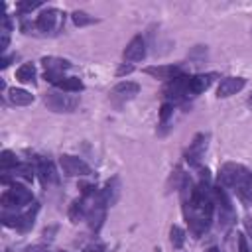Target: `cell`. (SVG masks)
I'll list each match as a JSON object with an SVG mask.
<instances>
[{"label": "cell", "instance_id": "obj_5", "mask_svg": "<svg viewBox=\"0 0 252 252\" xmlns=\"http://www.w3.org/2000/svg\"><path fill=\"white\" fill-rule=\"evenodd\" d=\"M213 201H215V207H217V213H219L220 226H230L236 220V213H234V207H232V203H230L222 185H217L213 189Z\"/></svg>", "mask_w": 252, "mask_h": 252}, {"label": "cell", "instance_id": "obj_28", "mask_svg": "<svg viewBox=\"0 0 252 252\" xmlns=\"http://www.w3.org/2000/svg\"><path fill=\"white\" fill-rule=\"evenodd\" d=\"M238 252H252V250H250V246H248V240H246V236H244V234H240V236H238Z\"/></svg>", "mask_w": 252, "mask_h": 252}, {"label": "cell", "instance_id": "obj_23", "mask_svg": "<svg viewBox=\"0 0 252 252\" xmlns=\"http://www.w3.org/2000/svg\"><path fill=\"white\" fill-rule=\"evenodd\" d=\"M71 20H73V24H75V26H79V28H83V26H89V24H94V22H96L93 16H89L87 12H81V10H75V12L71 14Z\"/></svg>", "mask_w": 252, "mask_h": 252}, {"label": "cell", "instance_id": "obj_21", "mask_svg": "<svg viewBox=\"0 0 252 252\" xmlns=\"http://www.w3.org/2000/svg\"><path fill=\"white\" fill-rule=\"evenodd\" d=\"M16 79L24 85L28 83H35V65L33 63H24L18 71H16Z\"/></svg>", "mask_w": 252, "mask_h": 252}, {"label": "cell", "instance_id": "obj_18", "mask_svg": "<svg viewBox=\"0 0 252 252\" xmlns=\"http://www.w3.org/2000/svg\"><path fill=\"white\" fill-rule=\"evenodd\" d=\"M8 98H10V102L16 104V106H28V104L33 102V94L28 93L26 89H10Z\"/></svg>", "mask_w": 252, "mask_h": 252}, {"label": "cell", "instance_id": "obj_20", "mask_svg": "<svg viewBox=\"0 0 252 252\" xmlns=\"http://www.w3.org/2000/svg\"><path fill=\"white\" fill-rule=\"evenodd\" d=\"M55 87H57L59 91H63V93H79V91L85 89V85H83V81H81L79 77H65V79H61Z\"/></svg>", "mask_w": 252, "mask_h": 252}, {"label": "cell", "instance_id": "obj_2", "mask_svg": "<svg viewBox=\"0 0 252 252\" xmlns=\"http://www.w3.org/2000/svg\"><path fill=\"white\" fill-rule=\"evenodd\" d=\"M219 185L232 189L244 203L252 205V173L240 163H224L219 171Z\"/></svg>", "mask_w": 252, "mask_h": 252}, {"label": "cell", "instance_id": "obj_11", "mask_svg": "<svg viewBox=\"0 0 252 252\" xmlns=\"http://www.w3.org/2000/svg\"><path fill=\"white\" fill-rule=\"evenodd\" d=\"M138 93H140V85L138 83H134V81H122V83H118L110 91V100H112V104L120 106V104L128 102V100H132Z\"/></svg>", "mask_w": 252, "mask_h": 252}, {"label": "cell", "instance_id": "obj_15", "mask_svg": "<svg viewBox=\"0 0 252 252\" xmlns=\"http://www.w3.org/2000/svg\"><path fill=\"white\" fill-rule=\"evenodd\" d=\"M246 87V79L244 77H224L217 89V96L219 98H226L236 94L238 91H242Z\"/></svg>", "mask_w": 252, "mask_h": 252}, {"label": "cell", "instance_id": "obj_3", "mask_svg": "<svg viewBox=\"0 0 252 252\" xmlns=\"http://www.w3.org/2000/svg\"><path fill=\"white\" fill-rule=\"evenodd\" d=\"M32 201H33L32 191L28 187H24V185H20V183L14 181L10 185V189H6L4 195H2V209H4V213H8V211H14L16 213L18 209L30 205Z\"/></svg>", "mask_w": 252, "mask_h": 252}, {"label": "cell", "instance_id": "obj_4", "mask_svg": "<svg viewBox=\"0 0 252 252\" xmlns=\"http://www.w3.org/2000/svg\"><path fill=\"white\" fill-rule=\"evenodd\" d=\"M43 102L53 112H73L79 106V96L73 94V93H63V91L57 89V91L45 93Z\"/></svg>", "mask_w": 252, "mask_h": 252}, {"label": "cell", "instance_id": "obj_1", "mask_svg": "<svg viewBox=\"0 0 252 252\" xmlns=\"http://www.w3.org/2000/svg\"><path fill=\"white\" fill-rule=\"evenodd\" d=\"M181 197H183V215L187 219V224L195 236H201L207 232L211 219H213V187L209 169H201V179L197 185L187 175H181Z\"/></svg>", "mask_w": 252, "mask_h": 252}, {"label": "cell", "instance_id": "obj_22", "mask_svg": "<svg viewBox=\"0 0 252 252\" xmlns=\"http://www.w3.org/2000/svg\"><path fill=\"white\" fill-rule=\"evenodd\" d=\"M100 195H102V199H104L106 205H112V203L116 201V197H118V179H116V177L110 179V181L106 183V187L100 191Z\"/></svg>", "mask_w": 252, "mask_h": 252}, {"label": "cell", "instance_id": "obj_9", "mask_svg": "<svg viewBox=\"0 0 252 252\" xmlns=\"http://www.w3.org/2000/svg\"><path fill=\"white\" fill-rule=\"evenodd\" d=\"M63 24V14L55 8H47V10H41L37 20H35V28L41 32V33H53L55 30H59Z\"/></svg>", "mask_w": 252, "mask_h": 252}, {"label": "cell", "instance_id": "obj_13", "mask_svg": "<svg viewBox=\"0 0 252 252\" xmlns=\"http://www.w3.org/2000/svg\"><path fill=\"white\" fill-rule=\"evenodd\" d=\"M122 55H124V61H128L130 65L136 63V61H142L146 57V41H144V37L142 35H134L128 41V45L124 47Z\"/></svg>", "mask_w": 252, "mask_h": 252}, {"label": "cell", "instance_id": "obj_32", "mask_svg": "<svg viewBox=\"0 0 252 252\" xmlns=\"http://www.w3.org/2000/svg\"><path fill=\"white\" fill-rule=\"evenodd\" d=\"M207 252H220V250H219V248H215V246H213V248H209V250H207Z\"/></svg>", "mask_w": 252, "mask_h": 252}, {"label": "cell", "instance_id": "obj_26", "mask_svg": "<svg viewBox=\"0 0 252 252\" xmlns=\"http://www.w3.org/2000/svg\"><path fill=\"white\" fill-rule=\"evenodd\" d=\"M43 2L41 0H28V2H18L16 4V10L20 12V14H28V12H32V10H35V8H39Z\"/></svg>", "mask_w": 252, "mask_h": 252}, {"label": "cell", "instance_id": "obj_14", "mask_svg": "<svg viewBox=\"0 0 252 252\" xmlns=\"http://www.w3.org/2000/svg\"><path fill=\"white\" fill-rule=\"evenodd\" d=\"M35 171L39 173V179L43 183V187H49V185H57L59 183V175L55 171V165L51 159H45V158H39L37 159V167Z\"/></svg>", "mask_w": 252, "mask_h": 252}, {"label": "cell", "instance_id": "obj_17", "mask_svg": "<svg viewBox=\"0 0 252 252\" xmlns=\"http://www.w3.org/2000/svg\"><path fill=\"white\" fill-rule=\"evenodd\" d=\"M148 75L159 79V81H171L177 75H181V69L177 65H156V67H146L144 69Z\"/></svg>", "mask_w": 252, "mask_h": 252}, {"label": "cell", "instance_id": "obj_16", "mask_svg": "<svg viewBox=\"0 0 252 252\" xmlns=\"http://www.w3.org/2000/svg\"><path fill=\"white\" fill-rule=\"evenodd\" d=\"M215 73H199L195 77L189 79V91H187V96H195V94H201L203 91H207L213 81H215Z\"/></svg>", "mask_w": 252, "mask_h": 252}, {"label": "cell", "instance_id": "obj_29", "mask_svg": "<svg viewBox=\"0 0 252 252\" xmlns=\"http://www.w3.org/2000/svg\"><path fill=\"white\" fill-rule=\"evenodd\" d=\"M26 252H53V250H49L47 246H41V244H35V246H30V248H26Z\"/></svg>", "mask_w": 252, "mask_h": 252}, {"label": "cell", "instance_id": "obj_30", "mask_svg": "<svg viewBox=\"0 0 252 252\" xmlns=\"http://www.w3.org/2000/svg\"><path fill=\"white\" fill-rule=\"evenodd\" d=\"M132 71H134V67H132V65H122V67H118L116 75H118V77H122V75H128V73H132Z\"/></svg>", "mask_w": 252, "mask_h": 252}, {"label": "cell", "instance_id": "obj_10", "mask_svg": "<svg viewBox=\"0 0 252 252\" xmlns=\"http://www.w3.org/2000/svg\"><path fill=\"white\" fill-rule=\"evenodd\" d=\"M35 213H37V205H35L33 209H30V211L22 213V215L4 213V215H2V220H4L6 226H14V228H18L20 232H26V230H30V228L33 226V222H35Z\"/></svg>", "mask_w": 252, "mask_h": 252}, {"label": "cell", "instance_id": "obj_33", "mask_svg": "<svg viewBox=\"0 0 252 252\" xmlns=\"http://www.w3.org/2000/svg\"><path fill=\"white\" fill-rule=\"evenodd\" d=\"M248 104H252V94H250V98H248Z\"/></svg>", "mask_w": 252, "mask_h": 252}, {"label": "cell", "instance_id": "obj_19", "mask_svg": "<svg viewBox=\"0 0 252 252\" xmlns=\"http://www.w3.org/2000/svg\"><path fill=\"white\" fill-rule=\"evenodd\" d=\"M10 175L16 179V177H24L26 181H32L33 179V169L28 165V163H18L16 167H12L10 171H4V177H2V181H6V179H10Z\"/></svg>", "mask_w": 252, "mask_h": 252}, {"label": "cell", "instance_id": "obj_31", "mask_svg": "<svg viewBox=\"0 0 252 252\" xmlns=\"http://www.w3.org/2000/svg\"><path fill=\"white\" fill-rule=\"evenodd\" d=\"M244 226H246V230L252 234V219H244Z\"/></svg>", "mask_w": 252, "mask_h": 252}, {"label": "cell", "instance_id": "obj_12", "mask_svg": "<svg viewBox=\"0 0 252 252\" xmlns=\"http://www.w3.org/2000/svg\"><path fill=\"white\" fill-rule=\"evenodd\" d=\"M207 140H209L207 134H197L193 138V142L189 144V148L185 152V159H187L189 165H195L197 167L201 163V158L205 156V150H207Z\"/></svg>", "mask_w": 252, "mask_h": 252}, {"label": "cell", "instance_id": "obj_27", "mask_svg": "<svg viewBox=\"0 0 252 252\" xmlns=\"http://www.w3.org/2000/svg\"><path fill=\"white\" fill-rule=\"evenodd\" d=\"M173 114V104L171 102H163L159 108V126H165V122L169 120V116Z\"/></svg>", "mask_w": 252, "mask_h": 252}, {"label": "cell", "instance_id": "obj_7", "mask_svg": "<svg viewBox=\"0 0 252 252\" xmlns=\"http://www.w3.org/2000/svg\"><path fill=\"white\" fill-rule=\"evenodd\" d=\"M189 79L187 75H177L175 79L167 81V85L163 87V96L167 98V102H179L183 98H187V91H189Z\"/></svg>", "mask_w": 252, "mask_h": 252}, {"label": "cell", "instance_id": "obj_25", "mask_svg": "<svg viewBox=\"0 0 252 252\" xmlns=\"http://www.w3.org/2000/svg\"><path fill=\"white\" fill-rule=\"evenodd\" d=\"M0 161H2V171H10L12 167H16V165L20 163V161L16 159V154H12L10 150H4V152H2Z\"/></svg>", "mask_w": 252, "mask_h": 252}, {"label": "cell", "instance_id": "obj_6", "mask_svg": "<svg viewBox=\"0 0 252 252\" xmlns=\"http://www.w3.org/2000/svg\"><path fill=\"white\" fill-rule=\"evenodd\" d=\"M59 165L67 177H87L93 173V169L87 161H83L81 158L71 156V154H63L59 158Z\"/></svg>", "mask_w": 252, "mask_h": 252}, {"label": "cell", "instance_id": "obj_24", "mask_svg": "<svg viewBox=\"0 0 252 252\" xmlns=\"http://www.w3.org/2000/svg\"><path fill=\"white\" fill-rule=\"evenodd\" d=\"M169 240H171V246L173 248H181L183 242H185V230L173 224L171 230H169Z\"/></svg>", "mask_w": 252, "mask_h": 252}, {"label": "cell", "instance_id": "obj_8", "mask_svg": "<svg viewBox=\"0 0 252 252\" xmlns=\"http://www.w3.org/2000/svg\"><path fill=\"white\" fill-rule=\"evenodd\" d=\"M41 65L45 69V81H49L51 85H57L61 79H65L63 73L71 67V63L61 57H43Z\"/></svg>", "mask_w": 252, "mask_h": 252}]
</instances>
